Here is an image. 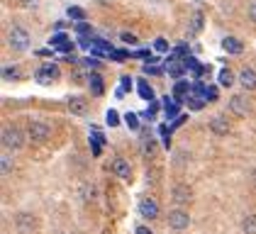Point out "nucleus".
I'll return each instance as SVG.
<instances>
[{
  "label": "nucleus",
  "mask_w": 256,
  "mask_h": 234,
  "mask_svg": "<svg viewBox=\"0 0 256 234\" xmlns=\"http://www.w3.org/2000/svg\"><path fill=\"white\" fill-rule=\"evenodd\" d=\"M112 171H115V176L122 178V180H130V178H132V166H130L124 158H115V161H112Z\"/></svg>",
  "instance_id": "8"
},
{
  "label": "nucleus",
  "mask_w": 256,
  "mask_h": 234,
  "mask_svg": "<svg viewBox=\"0 0 256 234\" xmlns=\"http://www.w3.org/2000/svg\"><path fill=\"white\" fill-rule=\"evenodd\" d=\"M68 110L74 112V115H83L86 110H88V100L86 98H80V96H74V98H68Z\"/></svg>",
  "instance_id": "10"
},
{
  "label": "nucleus",
  "mask_w": 256,
  "mask_h": 234,
  "mask_svg": "<svg viewBox=\"0 0 256 234\" xmlns=\"http://www.w3.org/2000/svg\"><path fill=\"white\" fill-rule=\"evenodd\" d=\"M118 122H120V120H118V112H115V110H110V112H108V124H110V127H115Z\"/></svg>",
  "instance_id": "27"
},
{
  "label": "nucleus",
  "mask_w": 256,
  "mask_h": 234,
  "mask_svg": "<svg viewBox=\"0 0 256 234\" xmlns=\"http://www.w3.org/2000/svg\"><path fill=\"white\" fill-rule=\"evenodd\" d=\"M200 27H202V15L196 12V15H193V24H190V32L196 34V32H200Z\"/></svg>",
  "instance_id": "24"
},
{
  "label": "nucleus",
  "mask_w": 256,
  "mask_h": 234,
  "mask_svg": "<svg viewBox=\"0 0 256 234\" xmlns=\"http://www.w3.org/2000/svg\"><path fill=\"white\" fill-rule=\"evenodd\" d=\"M183 68H186V66H180V64H176L174 58H168V61H166V71H168V74H171L174 78L180 76V74H183Z\"/></svg>",
  "instance_id": "20"
},
{
  "label": "nucleus",
  "mask_w": 256,
  "mask_h": 234,
  "mask_svg": "<svg viewBox=\"0 0 256 234\" xmlns=\"http://www.w3.org/2000/svg\"><path fill=\"white\" fill-rule=\"evenodd\" d=\"M242 230H244V234H256V214H246L244 217Z\"/></svg>",
  "instance_id": "17"
},
{
  "label": "nucleus",
  "mask_w": 256,
  "mask_h": 234,
  "mask_svg": "<svg viewBox=\"0 0 256 234\" xmlns=\"http://www.w3.org/2000/svg\"><path fill=\"white\" fill-rule=\"evenodd\" d=\"M230 110H232L236 117H246L249 110H252V105H249V100L244 96H234V98H230Z\"/></svg>",
  "instance_id": "6"
},
{
  "label": "nucleus",
  "mask_w": 256,
  "mask_h": 234,
  "mask_svg": "<svg viewBox=\"0 0 256 234\" xmlns=\"http://www.w3.org/2000/svg\"><path fill=\"white\" fill-rule=\"evenodd\" d=\"M124 120H127V124H130L132 130H137V127H139V122H137V115H132V112H127V117H124Z\"/></svg>",
  "instance_id": "26"
},
{
  "label": "nucleus",
  "mask_w": 256,
  "mask_h": 234,
  "mask_svg": "<svg viewBox=\"0 0 256 234\" xmlns=\"http://www.w3.org/2000/svg\"><path fill=\"white\" fill-rule=\"evenodd\" d=\"M154 49H156V52H168V42H166V39H161V37H158L156 42H154Z\"/></svg>",
  "instance_id": "25"
},
{
  "label": "nucleus",
  "mask_w": 256,
  "mask_h": 234,
  "mask_svg": "<svg viewBox=\"0 0 256 234\" xmlns=\"http://www.w3.org/2000/svg\"><path fill=\"white\" fill-rule=\"evenodd\" d=\"M34 78H37V83H42V86H49V83H54L59 78V68L54 64H44L40 71L34 74Z\"/></svg>",
  "instance_id": "5"
},
{
  "label": "nucleus",
  "mask_w": 256,
  "mask_h": 234,
  "mask_svg": "<svg viewBox=\"0 0 256 234\" xmlns=\"http://www.w3.org/2000/svg\"><path fill=\"white\" fill-rule=\"evenodd\" d=\"M254 186H256V171H254Z\"/></svg>",
  "instance_id": "36"
},
{
  "label": "nucleus",
  "mask_w": 256,
  "mask_h": 234,
  "mask_svg": "<svg viewBox=\"0 0 256 234\" xmlns=\"http://www.w3.org/2000/svg\"><path fill=\"white\" fill-rule=\"evenodd\" d=\"M122 42H127V44H137V37H134V34H127V32H124V34H122Z\"/></svg>",
  "instance_id": "29"
},
{
  "label": "nucleus",
  "mask_w": 256,
  "mask_h": 234,
  "mask_svg": "<svg viewBox=\"0 0 256 234\" xmlns=\"http://www.w3.org/2000/svg\"><path fill=\"white\" fill-rule=\"evenodd\" d=\"M130 80H132L130 76H122V88H124V90H127V88H132V83H130Z\"/></svg>",
  "instance_id": "33"
},
{
  "label": "nucleus",
  "mask_w": 256,
  "mask_h": 234,
  "mask_svg": "<svg viewBox=\"0 0 256 234\" xmlns=\"http://www.w3.org/2000/svg\"><path fill=\"white\" fill-rule=\"evenodd\" d=\"M186 93H190V86H188V80H178L176 86H174V96H176V102H180V98L186 96Z\"/></svg>",
  "instance_id": "16"
},
{
  "label": "nucleus",
  "mask_w": 256,
  "mask_h": 234,
  "mask_svg": "<svg viewBox=\"0 0 256 234\" xmlns=\"http://www.w3.org/2000/svg\"><path fill=\"white\" fill-rule=\"evenodd\" d=\"M139 96L144 98V100H154V88L146 80H139Z\"/></svg>",
  "instance_id": "19"
},
{
  "label": "nucleus",
  "mask_w": 256,
  "mask_h": 234,
  "mask_svg": "<svg viewBox=\"0 0 256 234\" xmlns=\"http://www.w3.org/2000/svg\"><path fill=\"white\" fill-rule=\"evenodd\" d=\"M205 96L210 98V100H215V96H217V90H215V88H208V93H205Z\"/></svg>",
  "instance_id": "35"
},
{
  "label": "nucleus",
  "mask_w": 256,
  "mask_h": 234,
  "mask_svg": "<svg viewBox=\"0 0 256 234\" xmlns=\"http://www.w3.org/2000/svg\"><path fill=\"white\" fill-rule=\"evenodd\" d=\"M144 74H161V68H156V66H144Z\"/></svg>",
  "instance_id": "32"
},
{
  "label": "nucleus",
  "mask_w": 256,
  "mask_h": 234,
  "mask_svg": "<svg viewBox=\"0 0 256 234\" xmlns=\"http://www.w3.org/2000/svg\"><path fill=\"white\" fill-rule=\"evenodd\" d=\"M0 139H2V149L5 152H18V149H22V144H24V136H22V132L18 127H5Z\"/></svg>",
  "instance_id": "2"
},
{
  "label": "nucleus",
  "mask_w": 256,
  "mask_h": 234,
  "mask_svg": "<svg viewBox=\"0 0 256 234\" xmlns=\"http://www.w3.org/2000/svg\"><path fill=\"white\" fill-rule=\"evenodd\" d=\"M249 18L252 22H256V0H252V5H249Z\"/></svg>",
  "instance_id": "28"
},
{
  "label": "nucleus",
  "mask_w": 256,
  "mask_h": 234,
  "mask_svg": "<svg viewBox=\"0 0 256 234\" xmlns=\"http://www.w3.org/2000/svg\"><path fill=\"white\" fill-rule=\"evenodd\" d=\"M210 130H212L217 136H224L227 132H230V122H227L224 117L217 115V117H212V120H210Z\"/></svg>",
  "instance_id": "11"
},
{
  "label": "nucleus",
  "mask_w": 256,
  "mask_h": 234,
  "mask_svg": "<svg viewBox=\"0 0 256 234\" xmlns=\"http://www.w3.org/2000/svg\"><path fill=\"white\" fill-rule=\"evenodd\" d=\"M112 58H118V61H122V58H127V54H124V52H112Z\"/></svg>",
  "instance_id": "34"
},
{
  "label": "nucleus",
  "mask_w": 256,
  "mask_h": 234,
  "mask_svg": "<svg viewBox=\"0 0 256 234\" xmlns=\"http://www.w3.org/2000/svg\"><path fill=\"white\" fill-rule=\"evenodd\" d=\"M88 83H90V90H93V96H102L105 86H102V78H100V74H90V76H88Z\"/></svg>",
  "instance_id": "15"
},
{
  "label": "nucleus",
  "mask_w": 256,
  "mask_h": 234,
  "mask_svg": "<svg viewBox=\"0 0 256 234\" xmlns=\"http://www.w3.org/2000/svg\"><path fill=\"white\" fill-rule=\"evenodd\" d=\"M232 83H234V74H232L230 68H222V71H220V86H222V88H230Z\"/></svg>",
  "instance_id": "18"
},
{
  "label": "nucleus",
  "mask_w": 256,
  "mask_h": 234,
  "mask_svg": "<svg viewBox=\"0 0 256 234\" xmlns=\"http://www.w3.org/2000/svg\"><path fill=\"white\" fill-rule=\"evenodd\" d=\"M239 83L244 90H256V71L254 68H242L239 74Z\"/></svg>",
  "instance_id": "9"
},
{
  "label": "nucleus",
  "mask_w": 256,
  "mask_h": 234,
  "mask_svg": "<svg viewBox=\"0 0 256 234\" xmlns=\"http://www.w3.org/2000/svg\"><path fill=\"white\" fill-rule=\"evenodd\" d=\"M134 234H154V232H152L149 227H144V224H139L137 230H134Z\"/></svg>",
  "instance_id": "31"
},
{
  "label": "nucleus",
  "mask_w": 256,
  "mask_h": 234,
  "mask_svg": "<svg viewBox=\"0 0 256 234\" xmlns=\"http://www.w3.org/2000/svg\"><path fill=\"white\" fill-rule=\"evenodd\" d=\"M15 222H18V227H20V232H32V230H34V224H37V222H34V217H32V214H18V217H15Z\"/></svg>",
  "instance_id": "14"
},
{
  "label": "nucleus",
  "mask_w": 256,
  "mask_h": 234,
  "mask_svg": "<svg viewBox=\"0 0 256 234\" xmlns=\"http://www.w3.org/2000/svg\"><path fill=\"white\" fill-rule=\"evenodd\" d=\"M188 224H190V214L186 212V210H171L168 212V227L171 230L183 232V230H188Z\"/></svg>",
  "instance_id": "3"
},
{
  "label": "nucleus",
  "mask_w": 256,
  "mask_h": 234,
  "mask_svg": "<svg viewBox=\"0 0 256 234\" xmlns=\"http://www.w3.org/2000/svg\"><path fill=\"white\" fill-rule=\"evenodd\" d=\"M171 198L176 200L178 205H183V202H188V200L193 198V193H190V188H188V186H183V183H180V186H176V188H174Z\"/></svg>",
  "instance_id": "12"
},
{
  "label": "nucleus",
  "mask_w": 256,
  "mask_h": 234,
  "mask_svg": "<svg viewBox=\"0 0 256 234\" xmlns=\"http://www.w3.org/2000/svg\"><path fill=\"white\" fill-rule=\"evenodd\" d=\"M27 134H30V139H32V142L42 144V142H46V139L52 136V127H49V124H44V122H30Z\"/></svg>",
  "instance_id": "4"
},
{
  "label": "nucleus",
  "mask_w": 256,
  "mask_h": 234,
  "mask_svg": "<svg viewBox=\"0 0 256 234\" xmlns=\"http://www.w3.org/2000/svg\"><path fill=\"white\" fill-rule=\"evenodd\" d=\"M2 78H5V80H18V78H20V68H18V66H12V68H10V66L2 68Z\"/></svg>",
  "instance_id": "22"
},
{
  "label": "nucleus",
  "mask_w": 256,
  "mask_h": 234,
  "mask_svg": "<svg viewBox=\"0 0 256 234\" xmlns=\"http://www.w3.org/2000/svg\"><path fill=\"white\" fill-rule=\"evenodd\" d=\"M68 18H71V20H78V22H83L86 12H83L80 8H68Z\"/></svg>",
  "instance_id": "23"
},
{
  "label": "nucleus",
  "mask_w": 256,
  "mask_h": 234,
  "mask_svg": "<svg viewBox=\"0 0 256 234\" xmlns=\"http://www.w3.org/2000/svg\"><path fill=\"white\" fill-rule=\"evenodd\" d=\"M0 171H2V176H8L10 171H12V158H10V154H8V152L0 156Z\"/></svg>",
  "instance_id": "21"
},
{
  "label": "nucleus",
  "mask_w": 256,
  "mask_h": 234,
  "mask_svg": "<svg viewBox=\"0 0 256 234\" xmlns=\"http://www.w3.org/2000/svg\"><path fill=\"white\" fill-rule=\"evenodd\" d=\"M139 214L146 217V220H156L158 217V202L152 200V198H144V200L139 202Z\"/></svg>",
  "instance_id": "7"
},
{
  "label": "nucleus",
  "mask_w": 256,
  "mask_h": 234,
  "mask_svg": "<svg viewBox=\"0 0 256 234\" xmlns=\"http://www.w3.org/2000/svg\"><path fill=\"white\" fill-rule=\"evenodd\" d=\"M30 32L27 30H22V27H12L10 32H8V46L12 49V52H27L30 49Z\"/></svg>",
  "instance_id": "1"
},
{
  "label": "nucleus",
  "mask_w": 256,
  "mask_h": 234,
  "mask_svg": "<svg viewBox=\"0 0 256 234\" xmlns=\"http://www.w3.org/2000/svg\"><path fill=\"white\" fill-rule=\"evenodd\" d=\"M22 5H24V8H37V5H40L42 0H20Z\"/></svg>",
  "instance_id": "30"
},
{
  "label": "nucleus",
  "mask_w": 256,
  "mask_h": 234,
  "mask_svg": "<svg viewBox=\"0 0 256 234\" xmlns=\"http://www.w3.org/2000/svg\"><path fill=\"white\" fill-rule=\"evenodd\" d=\"M222 49H224L227 54H242L244 46H242V42L236 37H224L222 39Z\"/></svg>",
  "instance_id": "13"
}]
</instances>
